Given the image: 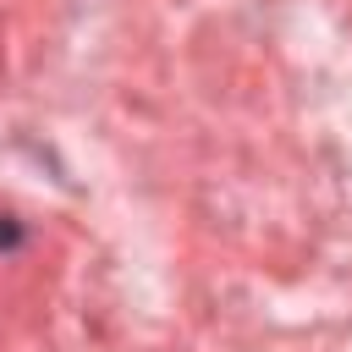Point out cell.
Masks as SVG:
<instances>
[{
  "label": "cell",
  "mask_w": 352,
  "mask_h": 352,
  "mask_svg": "<svg viewBox=\"0 0 352 352\" xmlns=\"http://www.w3.org/2000/svg\"><path fill=\"white\" fill-rule=\"evenodd\" d=\"M16 242H22V226H16L11 214H0V253H6V248H16Z\"/></svg>",
  "instance_id": "1"
}]
</instances>
